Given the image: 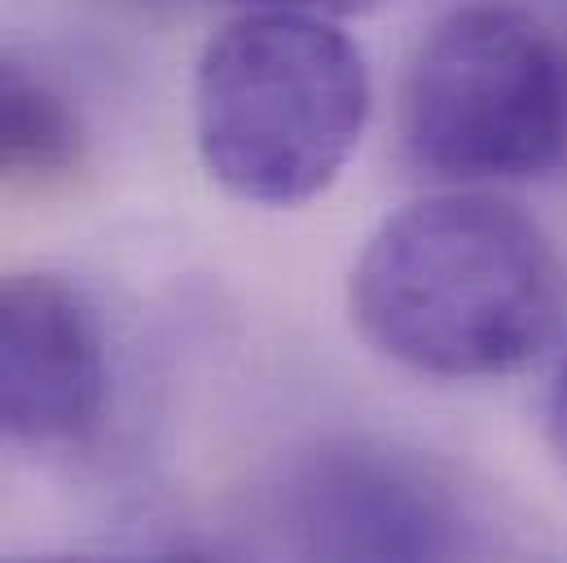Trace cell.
I'll return each mask as SVG.
<instances>
[{"instance_id": "obj_1", "label": "cell", "mask_w": 567, "mask_h": 563, "mask_svg": "<svg viewBox=\"0 0 567 563\" xmlns=\"http://www.w3.org/2000/svg\"><path fill=\"white\" fill-rule=\"evenodd\" d=\"M357 335L392 366L475 383L524 370L559 330L546 229L506 198L449 190L388 216L348 278Z\"/></svg>"}, {"instance_id": "obj_2", "label": "cell", "mask_w": 567, "mask_h": 563, "mask_svg": "<svg viewBox=\"0 0 567 563\" xmlns=\"http://www.w3.org/2000/svg\"><path fill=\"white\" fill-rule=\"evenodd\" d=\"M370 102V66L326 13L251 9L198 58L194 145L229 198L290 212L343 176Z\"/></svg>"}, {"instance_id": "obj_3", "label": "cell", "mask_w": 567, "mask_h": 563, "mask_svg": "<svg viewBox=\"0 0 567 563\" xmlns=\"http://www.w3.org/2000/svg\"><path fill=\"white\" fill-rule=\"evenodd\" d=\"M401 145L453 185L519 181L567 150V62L511 4H462L431 22L401 80Z\"/></svg>"}, {"instance_id": "obj_4", "label": "cell", "mask_w": 567, "mask_h": 563, "mask_svg": "<svg viewBox=\"0 0 567 563\" xmlns=\"http://www.w3.org/2000/svg\"><path fill=\"white\" fill-rule=\"evenodd\" d=\"M269 515L312 560H453L488 546L475 498L444 462L374 436L303 449L274 484Z\"/></svg>"}, {"instance_id": "obj_5", "label": "cell", "mask_w": 567, "mask_h": 563, "mask_svg": "<svg viewBox=\"0 0 567 563\" xmlns=\"http://www.w3.org/2000/svg\"><path fill=\"white\" fill-rule=\"evenodd\" d=\"M111 401V348L93 299L58 274H0V440L84 444Z\"/></svg>"}, {"instance_id": "obj_6", "label": "cell", "mask_w": 567, "mask_h": 563, "mask_svg": "<svg viewBox=\"0 0 567 563\" xmlns=\"http://www.w3.org/2000/svg\"><path fill=\"white\" fill-rule=\"evenodd\" d=\"M89 124L40 66L0 49V190L66 176L84 163Z\"/></svg>"}, {"instance_id": "obj_7", "label": "cell", "mask_w": 567, "mask_h": 563, "mask_svg": "<svg viewBox=\"0 0 567 563\" xmlns=\"http://www.w3.org/2000/svg\"><path fill=\"white\" fill-rule=\"evenodd\" d=\"M229 4H251V9H303V13H326V18H352V13H379L396 0H229Z\"/></svg>"}, {"instance_id": "obj_8", "label": "cell", "mask_w": 567, "mask_h": 563, "mask_svg": "<svg viewBox=\"0 0 567 563\" xmlns=\"http://www.w3.org/2000/svg\"><path fill=\"white\" fill-rule=\"evenodd\" d=\"M546 436H550L555 458L567 467V352L550 379V392H546Z\"/></svg>"}]
</instances>
